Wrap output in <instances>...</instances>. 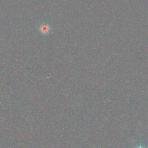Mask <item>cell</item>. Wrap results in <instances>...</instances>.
<instances>
[{
	"mask_svg": "<svg viewBox=\"0 0 148 148\" xmlns=\"http://www.w3.org/2000/svg\"><path fill=\"white\" fill-rule=\"evenodd\" d=\"M134 148H147V147L145 146L144 145H143L142 143H139V144L137 145L136 146H135Z\"/></svg>",
	"mask_w": 148,
	"mask_h": 148,
	"instance_id": "cell-2",
	"label": "cell"
},
{
	"mask_svg": "<svg viewBox=\"0 0 148 148\" xmlns=\"http://www.w3.org/2000/svg\"><path fill=\"white\" fill-rule=\"evenodd\" d=\"M50 29V26L48 24H42L40 25L39 27V31H40L41 33L43 34H46L49 32Z\"/></svg>",
	"mask_w": 148,
	"mask_h": 148,
	"instance_id": "cell-1",
	"label": "cell"
}]
</instances>
